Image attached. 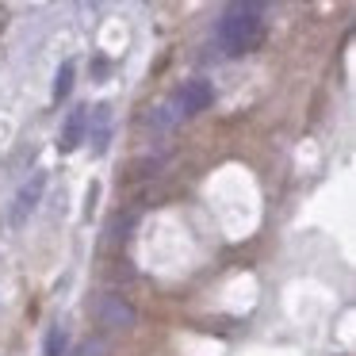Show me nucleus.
<instances>
[{
	"mask_svg": "<svg viewBox=\"0 0 356 356\" xmlns=\"http://www.w3.org/2000/svg\"><path fill=\"white\" fill-rule=\"evenodd\" d=\"M42 192H47V172H35L31 180H24V188L16 192V200H12V226H24L27 215H31L35 207H39Z\"/></svg>",
	"mask_w": 356,
	"mask_h": 356,
	"instance_id": "nucleus-3",
	"label": "nucleus"
},
{
	"mask_svg": "<svg viewBox=\"0 0 356 356\" xmlns=\"http://www.w3.org/2000/svg\"><path fill=\"white\" fill-rule=\"evenodd\" d=\"M215 100V92H211L207 81H188L184 88L177 92V108L180 115H200V111H207V104Z\"/></svg>",
	"mask_w": 356,
	"mask_h": 356,
	"instance_id": "nucleus-4",
	"label": "nucleus"
},
{
	"mask_svg": "<svg viewBox=\"0 0 356 356\" xmlns=\"http://www.w3.org/2000/svg\"><path fill=\"white\" fill-rule=\"evenodd\" d=\"M73 73H77V70H73V62H62V70H58V77H54V100L58 104L73 92Z\"/></svg>",
	"mask_w": 356,
	"mask_h": 356,
	"instance_id": "nucleus-6",
	"label": "nucleus"
},
{
	"mask_svg": "<svg viewBox=\"0 0 356 356\" xmlns=\"http://www.w3.org/2000/svg\"><path fill=\"white\" fill-rule=\"evenodd\" d=\"M92 310H96V322L108 325V330H134V322H138V310L123 295H100Z\"/></svg>",
	"mask_w": 356,
	"mask_h": 356,
	"instance_id": "nucleus-2",
	"label": "nucleus"
},
{
	"mask_svg": "<svg viewBox=\"0 0 356 356\" xmlns=\"http://www.w3.org/2000/svg\"><path fill=\"white\" fill-rule=\"evenodd\" d=\"M85 131H88V108H73L65 115V127H62V138H58V149L62 154H73V149L85 142Z\"/></svg>",
	"mask_w": 356,
	"mask_h": 356,
	"instance_id": "nucleus-5",
	"label": "nucleus"
},
{
	"mask_svg": "<svg viewBox=\"0 0 356 356\" xmlns=\"http://www.w3.org/2000/svg\"><path fill=\"white\" fill-rule=\"evenodd\" d=\"M62 353H65V333H62V325H54L47 333V356H62Z\"/></svg>",
	"mask_w": 356,
	"mask_h": 356,
	"instance_id": "nucleus-7",
	"label": "nucleus"
},
{
	"mask_svg": "<svg viewBox=\"0 0 356 356\" xmlns=\"http://www.w3.org/2000/svg\"><path fill=\"white\" fill-rule=\"evenodd\" d=\"M73 356H108V345H104V341L100 337H88V341H81V345H77V353H73Z\"/></svg>",
	"mask_w": 356,
	"mask_h": 356,
	"instance_id": "nucleus-8",
	"label": "nucleus"
},
{
	"mask_svg": "<svg viewBox=\"0 0 356 356\" xmlns=\"http://www.w3.org/2000/svg\"><path fill=\"white\" fill-rule=\"evenodd\" d=\"M264 39V19L253 4H230L215 24V42L226 58H238L257 50Z\"/></svg>",
	"mask_w": 356,
	"mask_h": 356,
	"instance_id": "nucleus-1",
	"label": "nucleus"
}]
</instances>
